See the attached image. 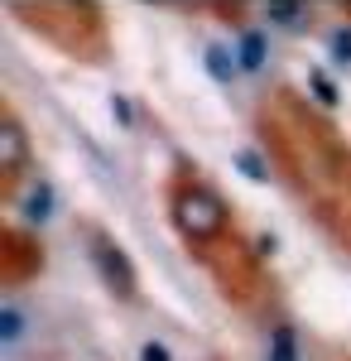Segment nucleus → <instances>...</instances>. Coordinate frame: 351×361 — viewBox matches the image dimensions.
I'll return each mask as SVG.
<instances>
[{"instance_id": "nucleus-11", "label": "nucleus", "mask_w": 351, "mask_h": 361, "mask_svg": "<svg viewBox=\"0 0 351 361\" xmlns=\"http://www.w3.org/2000/svg\"><path fill=\"white\" fill-rule=\"evenodd\" d=\"M20 328H25V313L10 304L5 313H0V337H5V347H15V342H20Z\"/></svg>"}, {"instance_id": "nucleus-4", "label": "nucleus", "mask_w": 351, "mask_h": 361, "mask_svg": "<svg viewBox=\"0 0 351 361\" xmlns=\"http://www.w3.org/2000/svg\"><path fill=\"white\" fill-rule=\"evenodd\" d=\"M236 58H241L245 73H260V68L270 63V39H265L260 29H241V39H236Z\"/></svg>"}, {"instance_id": "nucleus-5", "label": "nucleus", "mask_w": 351, "mask_h": 361, "mask_svg": "<svg viewBox=\"0 0 351 361\" xmlns=\"http://www.w3.org/2000/svg\"><path fill=\"white\" fill-rule=\"evenodd\" d=\"M202 63H207L212 82H221V87H231V82H236V73H241V58L231 54L226 44H207V54H202Z\"/></svg>"}, {"instance_id": "nucleus-15", "label": "nucleus", "mask_w": 351, "mask_h": 361, "mask_svg": "<svg viewBox=\"0 0 351 361\" xmlns=\"http://www.w3.org/2000/svg\"><path fill=\"white\" fill-rule=\"evenodd\" d=\"M255 246H260V255H274V250H279V241H274L270 231H260V241H255Z\"/></svg>"}, {"instance_id": "nucleus-3", "label": "nucleus", "mask_w": 351, "mask_h": 361, "mask_svg": "<svg viewBox=\"0 0 351 361\" xmlns=\"http://www.w3.org/2000/svg\"><path fill=\"white\" fill-rule=\"evenodd\" d=\"M0 159H5V183H15L29 164V140H25V126H20L15 111L0 116Z\"/></svg>"}, {"instance_id": "nucleus-13", "label": "nucleus", "mask_w": 351, "mask_h": 361, "mask_svg": "<svg viewBox=\"0 0 351 361\" xmlns=\"http://www.w3.org/2000/svg\"><path fill=\"white\" fill-rule=\"evenodd\" d=\"M111 116H116V126H125V130L135 126V106H130L125 97H111Z\"/></svg>"}, {"instance_id": "nucleus-1", "label": "nucleus", "mask_w": 351, "mask_h": 361, "mask_svg": "<svg viewBox=\"0 0 351 361\" xmlns=\"http://www.w3.org/2000/svg\"><path fill=\"white\" fill-rule=\"evenodd\" d=\"M168 222L178 226V236L188 246H207V241H216L226 231L231 212H226V197L216 193L212 183L183 178V183L168 188Z\"/></svg>"}, {"instance_id": "nucleus-7", "label": "nucleus", "mask_w": 351, "mask_h": 361, "mask_svg": "<svg viewBox=\"0 0 351 361\" xmlns=\"http://www.w3.org/2000/svg\"><path fill=\"white\" fill-rule=\"evenodd\" d=\"M265 361H298L294 323H274V328H270V352H265Z\"/></svg>"}, {"instance_id": "nucleus-6", "label": "nucleus", "mask_w": 351, "mask_h": 361, "mask_svg": "<svg viewBox=\"0 0 351 361\" xmlns=\"http://www.w3.org/2000/svg\"><path fill=\"white\" fill-rule=\"evenodd\" d=\"M54 183H34L25 193V202H20V212H25V222H34V226H44L49 217H54Z\"/></svg>"}, {"instance_id": "nucleus-9", "label": "nucleus", "mask_w": 351, "mask_h": 361, "mask_svg": "<svg viewBox=\"0 0 351 361\" xmlns=\"http://www.w3.org/2000/svg\"><path fill=\"white\" fill-rule=\"evenodd\" d=\"M308 87H313V97H318L323 106H337V102H342V92L332 87V78H327L323 68H308Z\"/></svg>"}, {"instance_id": "nucleus-12", "label": "nucleus", "mask_w": 351, "mask_h": 361, "mask_svg": "<svg viewBox=\"0 0 351 361\" xmlns=\"http://www.w3.org/2000/svg\"><path fill=\"white\" fill-rule=\"evenodd\" d=\"M332 58L351 68V29H332Z\"/></svg>"}, {"instance_id": "nucleus-2", "label": "nucleus", "mask_w": 351, "mask_h": 361, "mask_svg": "<svg viewBox=\"0 0 351 361\" xmlns=\"http://www.w3.org/2000/svg\"><path fill=\"white\" fill-rule=\"evenodd\" d=\"M92 265H97V275L106 279L111 294H121V299H135V265H130V255L116 246L111 236H101V231H92Z\"/></svg>"}, {"instance_id": "nucleus-14", "label": "nucleus", "mask_w": 351, "mask_h": 361, "mask_svg": "<svg viewBox=\"0 0 351 361\" xmlns=\"http://www.w3.org/2000/svg\"><path fill=\"white\" fill-rule=\"evenodd\" d=\"M140 361H173L168 357V342H154V337H149V342L140 347Z\"/></svg>"}, {"instance_id": "nucleus-8", "label": "nucleus", "mask_w": 351, "mask_h": 361, "mask_svg": "<svg viewBox=\"0 0 351 361\" xmlns=\"http://www.w3.org/2000/svg\"><path fill=\"white\" fill-rule=\"evenodd\" d=\"M270 25H284V29H308L313 25V10L308 5H265Z\"/></svg>"}, {"instance_id": "nucleus-10", "label": "nucleus", "mask_w": 351, "mask_h": 361, "mask_svg": "<svg viewBox=\"0 0 351 361\" xmlns=\"http://www.w3.org/2000/svg\"><path fill=\"white\" fill-rule=\"evenodd\" d=\"M236 169H241L250 183H270V164H265L255 149H241V154H236Z\"/></svg>"}]
</instances>
